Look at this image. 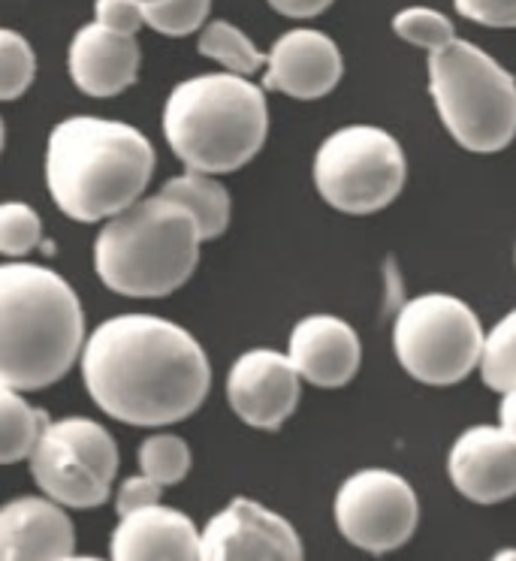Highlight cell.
<instances>
[{
  "mask_svg": "<svg viewBox=\"0 0 516 561\" xmlns=\"http://www.w3.org/2000/svg\"><path fill=\"white\" fill-rule=\"evenodd\" d=\"M82 380L103 414L158 428L197 414L211 383L209 356L179 323L122 314L88 335Z\"/></svg>",
  "mask_w": 516,
  "mask_h": 561,
  "instance_id": "6da1fadb",
  "label": "cell"
},
{
  "mask_svg": "<svg viewBox=\"0 0 516 561\" xmlns=\"http://www.w3.org/2000/svg\"><path fill=\"white\" fill-rule=\"evenodd\" d=\"M154 163V148L136 127L98 115H76L51 130L46 184L67 218L98 224L142 199Z\"/></svg>",
  "mask_w": 516,
  "mask_h": 561,
  "instance_id": "7a4b0ae2",
  "label": "cell"
},
{
  "mask_svg": "<svg viewBox=\"0 0 516 561\" xmlns=\"http://www.w3.org/2000/svg\"><path fill=\"white\" fill-rule=\"evenodd\" d=\"M85 351V318L67 280L37 263L0 266V387L46 390Z\"/></svg>",
  "mask_w": 516,
  "mask_h": 561,
  "instance_id": "3957f363",
  "label": "cell"
},
{
  "mask_svg": "<svg viewBox=\"0 0 516 561\" xmlns=\"http://www.w3.org/2000/svg\"><path fill=\"white\" fill-rule=\"evenodd\" d=\"M270 134L263 88L239 73H206L172 88L163 106V136L187 170H242Z\"/></svg>",
  "mask_w": 516,
  "mask_h": 561,
  "instance_id": "277c9868",
  "label": "cell"
},
{
  "mask_svg": "<svg viewBox=\"0 0 516 561\" xmlns=\"http://www.w3.org/2000/svg\"><path fill=\"white\" fill-rule=\"evenodd\" d=\"M203 242L191 208L167 194L142 196L100 230L94 268L112 294L160 299L191 280Z\"/></svg>",
  "mask_w": 516,
  "mask_h": 561,
  "instance_id": "5b68a950",
  "label": "cell"
},
{
  "mask_svg": "<svg viewBox=\"0 0 516 561\" xmlns=\"http://www.w3.org/2000/svg\"><path fill=\"white\" fill-rule=\"evenodd\" d=\"M429 94L447 134L474 154H495L516 136V79L492 55L456 37L429 51Z\"/></svg>",
  "mask_w": 516,
  "mask_h": 561,
  "instance_id": "8992f818",
  "label": "cell"
},
{
  "mask_svg": "<svg viewBox=\"0 0 516 561\" xmlns=\"http://www.w3.org/2000/svg\"><path fill=\"white\" fill-rule=\"evenodd\" d=\"M486 335L478 314L456 296L411 299L393 327L399 366L426 387H454L480 366Z\"/></svg>",
  "mask_w": 516,
  "mask_h": 561,
  "instance_id": "52a82bcc",
  "label": "cell"
},
{
  "mask_svg": "<svg viewBox=\"0 0 516 561\" xmlns=\"http://www.w3.org/2000/svg\"><path fill=\"white\" fill-rule=\"evenodd\" d=\"M405 151L381 127L354 124L330 134L314 154L320 196L344 215H375L402 194Z\"/></svg>",
  "mask_w": 516,
  "mask_h": 561,
  "instance_id": "ba28073f",
  "label": "cell"
},
{
  "mask_svg": "<svg viewBox=\"0 0 516 561\" xmlns=\"http://www.w3.org/2000/svg\"><path fill=\"white\" fill-rule=\"evenodd\" d=\"M31 474L43 495L64 507H100L118 474V447L110 432L88 416L55 420L31 453Z\"/></svg>",
  "mask_w": 516,
  "mask_h": 561,
  "instance_id": "9c48e42d",
  "label": "cell"
},
{
  "mask_svg": "<svg viewBox=\"0 0 516 561\" xmlns=\"http://www.w3.org/2000/svg\"><path fill=\"white\" fill-rule=\"evenodd\" d=\"M335 525L347 543L363 552L383 556L405 547L417 531V492L405 477L383 468L351 474L335 492Z\"/></svg>",
  "mask_w": 516,
  "mask_h": 561,
  "instance_id": "30bf717a",
  "label": "cell"
},
{
  "mask_svg": "<svg viewBox=\"0 0 516 561\" xmlns=\"http://www.w3.org/2000/svg\"><path fill=\"white\" fill-rule=\"evenodd\" d=\"M199 559L206 561H299L302 540L278 513L251 499H233L203 528Z\"/></svg>",
  "mask_w": 516,
  "mask_h": 561,
  "instance_id": "8fae6325",
  "label": "cell"
},
{
  "mask_svg": "<svg viewBox=\"0 0 516 561\" xmlns=\"http://www.w3.org/2000/svg\"><path fill=\"white\" fill-rule=\"evenodd\" d=\"M302 375L290 354L278 351H248L233 363L227 375V402L233 414L251 428L275 432L287 423L299 404Z\"/></svg>",
  "mask_w": 516,
  "mask_h": 561,
  "instance_id": "7c38bea8",
  "label": "cell"
},
{
  "mask_svg": "<svg viewBox=\"0 0 516 561\" xmlns=\"http://www.w3.org/2000/svg\"><path fill=\"white\" fill-rule=\"evenodd\" d=\"M450 483L474 504H498L516 495V440L507 428H466L447 456Z\"/></svg>",
  "mask_w": 516,
  "mask_h": 561,
  "instance_id": "4fadbf2b",
  "label": "cell"
},
{
  "mask_svg": "<svg viewBox=\"0 0 516 561\" xmlns=\"http://www.w3.org/2000/svg\"><path fill=\"white\" fill-rule=\"evenodd\" d=\"M344 61L326 34L296 27L275 39L266 61L263 88L282 91L294 100H320L342 82Z\"/></svg>",
  "mask_w": 516,
  "mask_h": 561,
  "instance_id": "5bb4252c",
  "label": "cell"
},
{
  "mask_svg": "<svg viewBox=\"0 0 516 561\" xmlns=\"http://www.w3.org/2000/svg\"><path fill=\"white\" fill-rule=\"evenodd\" d=\"M0 559L61 561L76 559V531L64 504L55 499H13L0 511Z\"/></svg>",
  "mask_w": 516,
  "mask_h": 561,
  "instance_id": "9a60e30c",
  "label": "cell"
},
{
  "mask_svg": "<svg viewBox=\"0 0 516 561\" xmlns=\"http://www.w3.org/2000/svg\"><path fill=\"white\" fill-rule=\"evenodd\" d=\"M139 61L142 51L134 34H118L100 22L82 27L67 51L70 79L88 98H115L127 91L139 76Z\"/></svg>",
  "mask_w": 516,
  "mask_h": 561,
  "instance_id": "2e32d148",
  "label": "cell"
},
{
  "mask_svg": "<svg viewBox=\"0 0 516 561\" xmlns=\"http://www.w3.org/2000/svg\"><path fill=\"white\" fill-rule=\"evenodd\" d=\"M290 359L306 383L320 390H339L359 371L363 344L357 330L332 314L302 318L290 332Z\"/></svg>",
  "mask_w": 516,
  "mask_h": 561,
  "instance_id": "e0dca14e",
  "label": "cell"
},
{
  "mask_svg": "<svg viewBox=\"0 0 516 561\" xmlns=\"http://www.w3.org/2000/svg\"><path fill=\"white\" fill-rule=\"evenodd\" d=\"M199 543L203 531L191 516L158 501L122 516L112 531L110 552L115 561H194L199 559Z\"/></svg>",
  "mask_w": 516,
  "mask_h": 561,
  "instance_id": "ac0fdd59",
  "label": "cell"
},
{
  "mask_svg": "<svg viewBox=\"0 0 516 561\" xmlns=\"http://www.w3.org/2000/svg\"><path fill=\"white\" fill-rule=\"evenodd\" d=\"M170 199H179L182 206H187L199 220V230H203V239L211 242L218 239L227 230L230 224V194L211 172L187 170L185 175L179 179H170L163 184V191Z\"/></svg>",
  "mask_w": 516,
  "mask_h": 561,
  "instance_id": "d6986e66",
  "label": "cell"
},
{
  "mask_svg": "<svg viewBox=\"0 0 516 561\" xmlns=\"http://www.w3.org/2000/svg\"><path fill=\"white\" fill-rule=\"evenodd\" d=\"M49 423L46 411L25 402V392L0 387V462L15 465L31 459Z\"/></svg>",
  "mask_w": 516,
  "mask_h": 561,
  "instance_id": "ffe728a7",
  "label": "cell"
},
{
  "mask_svg": "<svg viewBox=\"0 0 516 561\" xmlns=\"http://www.w3.org/2000/svg\"><path fill=\"white\" fill-rule=\"evenodd\" d=\"M197 49L203 58H211V61L221 64L223 70L239 76H254L263 64L270 61L239 27L223 22V19L203 27Z\"/></svg>",
  "mask_w": 516,
  "mask_h": 561,
  "instance_id": "44dd1931",
  "label": "cell"
},
{
  "mask_svg": "<svg viewBox=\"0 0 516 561\" xmlns=\"http://www.w3.org/2000/svg\"><path fill=\"white\" fill-rule=\"evenodd\" d=\"M480 378L495 392L516 390V308L507 311L483 342V356H480Z\"/></svg>",
  "mask_w": 516,
  "mask_h": 561,
  "instance_id": "7402d4cb",
  "label": "cell"
},
{
  "mask_svg": "<svg viewBox=\"0 0 516 561\" xmlns=\"http://www.w3.org/2000/svg\"><path fill=\"white\" fill-rule=\"evenodd\" d=\"M139 468L160 486H175L191 471V447L179 435H148L139 444Z\"/></svg>",
  "mask_w": 516,
  "mask_h": 561,
  "instance_id": "603a6c76",
  "label": "cell"
},
{
  "mask_svg": "<svg viewBox=\"0 0 516 561\" xmlns=\"http://www.w3.org/2000/svg\"><path fill=\"white\" fill-rule=\"evenodd\" d=\"M393 31L399 39L426 51L444 49L447 43L456 39L454 22L438 10H429V7H408L402 13H395Z\"/></svg>",
  "mask_w": 516,
  "mask_h": 561,
  "instance_id": "cb8c5ba5",
  "label": "cell"
},
{
  "mask_svg": "<svg viewBox=\"0 0 516 561\" xmlns=\"http://www.w3.org/2000/svg\"><path fill=\"white\" fill-rule=\"evenodd\" d=\"M37 73V58L31 43L15 31H0V98L15 100L25 94Z\"/></svg>",
  "mask_w": 516,
  "mask_h": 561,
  "instance_id": "d4e9b609",
  "label": "cell"
},
{
  "mask_svg": "<svg viewBox=\"0 0 516 561\" xmlns=\"http://www.w3.org/2000/svg\"><path fill=\"white\" fill-rule=\"evenodd\" d=\"M211 0H160L146 7V25L163 37H187L206 25Z\"/></svg>",
  "mask_w": 516,
  "mask_h": 561,
  "instance_id": "484cf974",
  "label": "cell"
},
{
  "mask_svg": "<svg viewBox=\"0 0 516 561\" xmlns=\"http://www.w3.org/2000/svg\"><path fill=\"white\" fill-rule=\"evenodd\" d=\"M43 239L39 215L25 203H7L0 208V251L3 256H25Z\"/></svg>",
  "mask_w": 516,
  "mask_h": 561,
  "instance_id": "4316f807",
  "label": "cell"
},
{
  "mask_svg": "<svg viewBox=\"0 0 516 561\" xmlns=\"http://www.w3.org/2000/svg\"><path fill=\"white\" fill-rule=\"evenodd\" d=\"M94 22L112 27L118 34H134L146 25V7L139 0H98Z\"/></svg>",
  "mask_w": 516,
  "mask_h": 561,
  "instance_id": "83f0119b",
  "label": "cell"
},
{
  "mask_svg": "<svg viewBox=\"0 0 516 561\" xmlns=\"http://www.w3.org/2000/svg\"><path fill=\"white\" fill-rule=\"evenodd\" d=\"M454 7L483 27H516V0H454Z\"/></svg>",
  "mask_w": 516,
  "mask_h": 561,
  "instance_id": "f1b7e54d",
  "label": "cell"
},
{
  "mask_svg": "<svg viewBox=\"0 0 516 561\" xmlns=\"http://www.w3.org/2000/svg\"><path fill=\"white\" fill-rule=\"evenodd\" d=\"M163 489L167 486H160L158 480H151L148 474L127 477L118 489V495H115V511H118V516H127V513L142 511L148 504H158Z\"/></svg>",
  "mask_w": 516,
  "mask_h": 561,
  "instance_id": "f546056e",
  "label": "cell"
},
{
  "mask_svg": "<svg viewBox=\"0 0 516 561\" xmlns=\"http://www.w3.org/2000/svg\"><path fill=\"white\" fill-rule=\"evenodd\" d=\"M266 3L287 19H314L332 7V0H266Z\"/></svg>",
  "mask_w": 516,
  "mask_h": 561,
  "instance_id": "4dcf8cb0",
  "label": "cell"
},
{
  "mask_svg": "<svg viewBox=\"0 0 516 561\" xmlns=\"http://www.w3.org/2000/svg\"><path fill=\"white\" fill-rule=\"evenodd\" d=\"M498 423H502L516 440V390L504 392L502 396V408H498Z\"/></svg>",
  "mask_w": 516,
  "mask_h": 561,
  "instance_id": "1f68e13d",
  "label": "cell"
},
{
  "mask_svg": "<svg viewBox=\"0 0 516 561\" xmlns=\"http://www.w3.org/2000/svg\"><path fill=\"white\" fill-rule=\"evenodd\" d=\"M142 7H151V3H160V0H139Z\"/></svg>",
  "mask_w": 516,
  "mask_h": 561,
  "instance_id": "d6a6232c",
  "label": "cell"
}]
</instances>
